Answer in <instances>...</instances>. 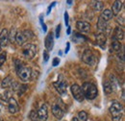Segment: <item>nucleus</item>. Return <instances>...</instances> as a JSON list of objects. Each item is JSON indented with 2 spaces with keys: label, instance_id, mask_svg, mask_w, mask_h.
<instances>
[{
  "label": "nucleus",
  "instance_id": "nucleus-16",
  "mask_svg": "<svg viewBox=\"0 0 125 121\" xmlns=\"http://www.w3.org/2000/svg\"><path fill=\"white\" fill-rule=\"evenodd\" d=\"M96 40H97V44L102 49H104L105 46H106V36L103 33H99L96 36Z\"/></svg>",
  "mask_w": 125,
  "mask_h": 121
},
{
  "label": "nucleus",
  "instance_id": "nucleus-14",
  "mask_svg": "<svg viewBox=\"0 0 125 121\" xmlns=\"http://www.w3.org/2000/svg\"><path fill=\"white\" fill-rule=\"evenodd\" d=\"M54 45V38H53V33H49L47 35L46 39H45V47H46V51L52 50Z\"/></svg>",
  "mask_w": 125,
  "mask_h": 121
},
{
  "label": "nucleus",
  "instance_id": "nucleus-15",
  "mask_svg": "<svg viewBox=\"0 0 125 121\" xmlns=\"http://www.w3.org/2000/svg\"><path fill=\"white\" fill-rule=\"evenodd\" d=\"M77 28L82 32H89L91 29V24L86 21H78L76 24Z\"/></svg>",
  "mask_w": 125,
  "mask_h": 121
},
{
  "label": "nucleus",
  "instance_id": "nucleus-5",
  "mask_svg": "<svg viewBox=\"0 0 125 121\" xmlns=\"http://www.w3.org/2000/svg\"><path fill=\"white\" fill-rule=\"evenodd\" d=\"M53 86L55 87L56 91H58L61 95H64L66 94V88H67V83L65 81V79L62 77V75L59 77L58 81L53 83Z\"/></svg>",
  "mask_w": 125,
  "mask_h": 121
},
{
  "label": "nucleus",
  "instance_id": "nucleus-3",
  "mask_svg": "<svg viewBox=\"0 0 125 121\" xmlns=\"http://www.w3.org/2000/svg\"><path fill=\"white\" fill-rule=\"evenodd\" d=\"M121 111H122V106L119 102L117 101H113L111 106L109 108V111L112 115V120L113 121H120L121 119Z\"/></svg>",
  "mask_w": 125,
  "mask_h": 121
},
{
  "label": "nucleus",
  "instance_id": "nucleus-31",
  "mask_svg": "<svg viewBox=\"0 0 125 121\" xmlns=\"http://www.w3.org/2000/svg\"><path fill=\"white\" fill-rule=\"evenodd\" d=\"M59 63H60V59H59V58H54L53 62H52V65H53V66H57Z\"/></svg>",
  "mask_w": 125,
  "mask_h": 121
},
{
  "label": "nucleus",
  "instance_id": "nucleus-13",
  "mask_svg": "<svg viewBox=\"0 0 125 121\" xmlns=\"http://www.w3.org/2000/svg\"><path fill=\"white\" fill-rule=\"evenodd\" d=\"M52 112L54 114V116L57 118V119H62V116H63V111L61 109V107L59 105H53L52 106Z\"/></svg>",
  "mask_w": 125,
  "mask_h": 121
},
{
  "label": "nucleus",
  "instance_id": "nucleus-7",
  "mask_svg": "<svg viewBox=\"0 0 125 121\" xmlns=\"http://www.w3.org/2000/svg\"><path fill=\"white\" fill-rule=\"evenodd\" d=\"M82 60L84 62H86L87 64H94V61H95V58H94V55L93 54L92 50L91 49H86L82 55Z\"/></svg>",
  "mask_w": 125,
  "mask_h": 121
},
{
  "label": "nucleus",
  "instance_id": "nucleus-8",
  "mask_svg": "<svg viewBox=\"0 0 125 121\" xmlns=\"http://www.w3.org/2000/svg\"><path fill=\"white\" fill-rule=\"evenodd\" d=\"M8 104H9L8 109H9V111L11 113H16L19 111V106H18V104H17V102H16V100L15 98L11 97L9 99V101H8Z\"/></svg>",
  "mask_w": 125,
  "mask_h": 121
},
{
  "label": "nucleus",
  "instance_id": "nucleus-27",
  "mask_svg": "<svg viewBox=\"0 0 125 121\" xmlns=\"http://www.w3.org/2000/svg\"><path fill=\"white\" fill-rule=\"evenodd\" d=\"M23 33V35L25 36V38H26V40H31L34 38V33L32 32L31 30H25L22 32Z\"/></svg>",
  "mask_w": 125,
  "mask_h": 121
},
{
  "label": "nucleus",
  "instance_id": "nucleus-24",
  "mask_svg": "<svg viewBox=\"0 0 125 121\" xmlns=\"http://www.w3.org/2000/svg\"><path fill=\"white\" fill-rule=\"evenodd\" d=\"M78 121H87L88 120V114L86 111H81L78 113Z\"/></svg>",
  "mask_w": 125,
  "mask_h": 121
},
{
  "label": "nucleus",
  "instance_id": "nucleus-39",
  "mask_svg": "<svg viewBox=\"0 0 125 121\" xmlns=\"http://www.w3.org/2000/svg\"><path fill=\"white\" fill-rule=\"evenodd\" d=\"M72 121H78V119H77L76 117H73V118H72Z\"/></svg>",
  "mask_w": 125,
  "mask_h": 121
},
{
  "label": "nucleus",
  "instance_id": "nucleus-32",
  "mask_svg": "<svg viewBox=\"0 0 125 121\" xmlns=\"http://www.w3.org/2000/svg\"><path fill=\"white\" fill-rule=\"evenodd\" d=\"M64 23L66 26L68 25V14H67V12L64 13Z\"/></svg>",
  "mask_w": 125,
  "mask_h": 121
},
{
  "label": "nucleus",
  "instance_id": "nucleus-1",
  "mask_svg": "<svg viewBox=\"0 0 125 121\" xmlns=\"http://www.w3.org/2000/svg\"><path fill=\"white\" fill-rule=\"evenodd\" d=\"M15 63H16V69L19 79L23 82L29 81L31 79V68L27 67V66H24V64L18 60H15Z\"/></svg>",
  "mask_w": 125,
  "mask_h": 121
},
{
  "label": "nucleus",
  "instance_id": "nucleus-40",
  "mask_svg": "<svg viewBox=\"0 0 125 121\" xmlns=\"http://www.w3.org/2000/svg\"><path fill=\"white\" fill-rule=\"evenodd\" d=\"M0 51H1V45H0Z\"/></svg>",
  "mask_w": 125,
  "mask_h": 121
},
{
  "label": "nucleus",
  "instance_id": "nucleus-37",
  "mask_svg": "<svg viewBox=\"0 0 125 121\" xmlns=\"http://www.w3.org/2000/svg\"><path fill=\"white\" fill-rule=\"evenodd\" d=\"M67 34H68V35L70 34V27H68V28H67Z\"/></svg>",
  "mask_w": 125,
  "mask_h": 121
},
{
  "label": "nucleus",
  "instance_id": "nucleus-35",
  "mask_svg": "<svg viewBox=\"0 0 125 121\" xmlns=\"http://www.w3.org/2000/svg\"><path fill=\"white\" fill-rule=\"evenodd\" d=\"M120 21H121V25L123 26V25H124V19H123V17H121V18H120V17H118V18H117V22H119V23H120Z\"/></svg>",
  "mask_w": 125,
  "mask_h": 121
},
{
  "label": "nucleus",
  "instance_id": "nucleus-2",
  "mask_svg": "<svg viewBox=\"0 0 125 121\" xmlns=\"http://www.w3.org/2000/svg\"><path fill=\"white\" fill-rule=\"evenodd\" d=\"M81 89L83 91L84 97L89 99V100H94V98L97 96V94H98L96 87L94 86V84H92V83H88V82L84 83L83 87Z\"/></svg>",
  "mask_w": 125,
  "mask_h": 121
},
{
  "label": "nucleus",
  "instance_id": "nucleus-6",
  "mask_svg": "<svg viewBox=\"0 0 125 121\" xmlns=\"http://www.w3.org/2000/svg\"><path fill=\"white\" fill-rule=\"evenodd\" d=\"M70 91H71V93L74 97L75 100H77L78 102H83L85 97H84V94H83V91L81 89V87L78 86L77 84H74L71 86L70 88Z\"/></svg>",
  "mask_w": 125,
  "mask_h": 121
},
{
  "label": "nucleus",
  "instance_id": "nucleus-21",
  "mask_svg": "<svg viewBox=\"0 0 125 121\" xmlns=\"http://www.w3.org/2000/svg\"><path fill=\"white\" fill-rule=\"evenodd\" d=\"M103 89H104V92L106 94H111L113 92V87H112V85H111V83L109 81H104Z\"/></svg>",
  "mask_w": 125,
  "mask_h": 121
},
{
  "label": "nucleus",
  "instance_id": "nucleus-22",
  "mask_svg": "<svg viewBox=\"0 0 125 121\" xmlns=\"http://www.w3.org/2000/svg\"><path fill=\"white\" fill-rule=\"evenodd\" d=\"M72 40H73L75 42L80 43V42L86 41V40H87V38H85V37H83V36L79 35V34H77V33H75V34H74V37L72 38Z\"/></svg>",
  "mask_w": 125,
  "mask_h": 121
},
{
  "label": "nucleus",
  "instance_id": "nucleus-19",
  "mask_svg": "<svg viewBox=\"0 0 125 121\" xmlns=\"http://www.w3.org/2000/svg\"><path fill=\"white\" fill-rule=\"evenodd\" d=\"M113 13L111 12V10H108V9H106V10H104L103 12H102V14H101V18L104 20V21H109L110 19H112L113 18Z\"/></svg>",
  "mask_w": 125,
  "mask_h": 121
},
{
  "label": "nucleus",
  "instance_id": "nucleus-17",
  "mask_svg": "<svg viewBox=\"0 0 125 121\" xmlns=\"http://www.w3.org/2000/svg\"><path fill=\"white\" fill-rule=\"evenodd\" d=\"M16 42H17L18 45H24L25 42L27 41V40H26V38H25V36L23 35L22 32H18V33H16Z\"/></svg>",
  "mask_w": 125,
  "mask_h": 121
},
{
  "label": "nucleus",
  "instance_id": "nucleus-10",
  "mask_svg": "<svg viewBox=\"0 0 125 121\" xmlns=\"http://www.w3.org/2000/svg\"><path fill=\"white\" fill-rule=\"evenodd\" d=\"M123 38H124V32H123V30L120 27H116L114 30L113 40H116V41H119V40H123Z\"/></svg>",
  "mask_w": 125,
  "mask_h": 121
},
{
  "label": "nucleus",
  "instance_id": "nucleus-28",
  "mask_svg": "<svg viewBox=\"0 0 125 121\" xmlns=\"http://www.w3.org/2000/svg\"><path fill=\"white\" fill-rule=\"evenodd\" d=\"M29 117L31 121H38L39 120V117H38V111H31L30 114H29Z\"/></svg>",
  "mask_w": 125,
  "mask_h": 121
},
{
  "label": "nucleus",
  "instance_id": "nucleus-29",
  "mask_svg": "<svg viewBox=\"0 0 125 121\" xmlns=\"http://www.w3.org/2000/svg\"><path fill=\"white\" fill-rule=\"evenodd\" d=\"M6 57H7L6 52H3V53L0 54V66L3 65V63L6 61Z\"/></svg>",
  "mask_w": 125,
  "mask_h": 121
},
{
  "label": "nucleus",
  "instance_id": "nucleus-18",
  "mask_svg": "<svg viewBox=\"0 0 125 121\" xmlns=\"http://www.w3.org/2000/svg\"><path fill=\"white\" fill-rule=\"evenodd\" d=\"M108 27H109V26H108V24L106 23V21H104L101 17H99L98 22H97V28H98V30L100 31V33H103V34H104V32H106V29H107Z\"/></svg>",
  "mask_w": 125,
  "mask_h": 121
},
{
  "label": "nucleus",
  "instance_id": "nucleus-38",
  "mask_svg": "<svg viewBox=\"0 0 125 121\" xmlns=\"http://www.w3.org/2000/svg\"><path fill=\"white\" fill-rule=\"evenodd\" d=\"M66 3H67L68 5H71V3H72V1H66Z\"/></svg>",
  "mask_w": 125,
  "mask_h": 121
},
{
  "label": "nucleus",
  "instance_id": "nucleus-30",
  "mask_svg": "<svg viewBox=\"0 0 125 121\" xmlns=\"http://www.w3.org/2000/svg\"><path fill=\"white\" fill-rule=\"evenodd\" d=\"M60 32H61V25L59 24L56 28V32H55V35H56V38H59L60 37Z\"/></svg>",
  "mask_w": 125,
  "mask_h": 121
},
{
  "label": "nucleus",
  "instance_id": "nucleus-20",
  "mask_svg": "<svg viewBox=\"0 0 125 121\" xmlns=\"http://www.w3.org/2000/svg\"><path fill=\"white\" fill-rule=\"evenodd\" d=\"M13 83H14L13 78H12L11 76H8V77H6V78L2 81L1 86H2V88H3V89H7V88H10V87L12 86V84H13Z\"/></svg>",
  "mask_w": 125,
  "mask_h": 121
},
{
  "label": "nucleus",
  "instance_id": "nucleus-33",
  "mask_svg": "<svg viewBox=\"0 0 125 121\" xmlns=\"http://www.w3.org/2000/svg\"><path fill=\"white\" fill-rule=\"evenodd\" d=\"M43 58H44V61L46 62L48 59H49V55H48V53H47V51H44L43 52Z\"/></svg>",
  "mask_w": 125,
  "mask_h": 121
},
{
  "label": "nucleus",
  "instance_id": "nucleus-25",
  "mask_svg": "<svg viewBox=\"0 0 125 121\" xmlns=\"http://www.w3.org/2000/svg\"><path fill=\"white\" fill-rule=\"evenodd\" d=\"M112 46H113V49L114 51L115 52H119L121 50V44L119 41H116V40H114L113 43H112Z\"/></svg>",
  "mask_w": 125,
  "mask_h": 121
},
{
  "label": "nucleus",
  "instance_id": "nucleus-26",
  "mask_svg": "<svg viewBox=\"0 0 125 121\" xmlns=\"http://www.w3.org/2000/svg\"><path fill=\"white\" fill-rule=\"evenodd\" d=\"M93 3H94V10H96V11H102L103 10V3L101 1H94Z\"/></svg>",
  "mask_w": 125,
  "mask_h": 121
},
{
  "label": "nucleus",
  "instance_id": "nucleus-11",
  "mask_svg": "<svg viewBox=\"0 0 125 121\" xmlns=\"http://www.w3.org/2000/svg\"><path fill=\"white\" fill-rule=\"evenodd\" d=\"M9 32L7 29H3L0 33V45L2 46H6L8 41H9Z\"/></svg>",
  "mask_w": 125,
  "mask_h": 121
},
{
  "label": "nucleus",
  "instance_id": "nucleus-4",
  "mask_svg": "<svg viewBox=\"0 0 125 121\" xmlns=\"http://www.w3.org/2000/svg\"><path fill=\"white\" fill-rule=\"evenodd\" d=\"M22 53H23L24 58H26L28 60H32L37 54V46L32 44V43H27L23 46Z\"/></svg>",
  "mask_w": 125,
  "mask_h": 121
},
{
  "label": "nucleus",
  "instance_id": "nucleus-36",
  "mask_svg": "<svg viewBox=\"0 0 125 121\" xmlns=\"http://www.w3.org/2000/svg\"><path fill=\"white\" fill-rule=\"evenodd\" d=\"M42 29H43V32H46V25L45 24H42Z\"/></svg>",
  "mask_w": 125,
  "mask_h": 121
},
{
  "label": "nucleus",
  "instance_id": "nucleus-34",
  "mask_svg": "<svg viewBox=\"0 0 125 121\" xmlns=\"http://www.w3.org/2000/svg\"><path fill=\"white\" fill-rule=\"evenodd\" d=\"M69 48H70V44H69V42H67L66 43V47H65V50H64V53H68Z\"/></svg>",
  "mask_w": 125,
  "mask_h": 121
},
{
  "label": "nucleus",
  "instance_id": "nucleus-23",
  "mask_svg": "<svg viewBox=\"0 0 125 121\" xmlns=\"http://www.w3.org/2000/svg\"><path fill=\"white\" fill-rule=\"evenodd\" d=\"M16 27H12V29L10 31V33L8 34L9 35V40L10 41H12V42H14L15 40H16Z\"/></svg>",
  "mask_w": 125,
  "mask_h": 121
},
{
  "label": "nucleus",
  "instance_id": "nucleus-9",
  "mask_svg": "<svg viewBox=\"0 0 125 121\" xmlns=\"http://www.w3.org/2000/svg\"><path fill=\"white\" fill-rule=\"evenodd\" d=\"M38 117L39 120L41 121H45L48 117V111H47V106L44 104L41 107V109L38 111Z\"/></svg>",
  "mask_w": 125,
  "mask_h": 121
},
{
  "label": "nucleus",
  "instance_id": "nucleus-12",
  "mask_svg": "<svg viewBox=\"0 0 125 121\" xmlns=\"http://www.w3.org/2000/svg\"><path fill=\"white\" fill-rule=\"evenodd\" d=\"M122 2L121 1H115L114 2V4H113V6H112V13H113V15H117L119 13H120V11H121V9H122Z\"/></svg>",
  "mask_w": 125,
  "mask_h": 121
}]
</instances>
